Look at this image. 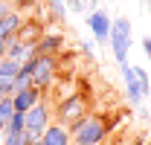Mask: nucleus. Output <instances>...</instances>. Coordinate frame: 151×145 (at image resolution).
I'll use <instances>...</instances> for the list:
<instances>
[{
	"mask_svg": "<svg viewBox=\"0 0 151 145\" xmlns=\"http://www.w3.org/2000/svg\"><path fill=\"white\" fill-rule=\"evenodd\" d=\"M142 50H145V55H148V61H151V35L142 38Z\"/></svg>",
	"mask_w": 151,
	"mask_h": 145,
	"instance_id": "nucleus-23",
	"label": "nucleus"
},
{
	"mask_svg": "<svg viewBox=\"0 0 151 145\" xmlns=\"http://www.w3.org/2000/svg\"><path fill=\"white\" fill-rule=\"evenodd\" d=\"M0 145H3V142H0Z\"/></svg>",
	"mask_w": 151,
	"mask_h": 145,
	"instance_id": "nucleus-29",
	"label": "nucleus"
},
{
	"mask_svg": "<svg viewBox=\"0 0 151 145\" xmlns=\"http://www.w3.org/2000/svg\"><path fill=\"white\" fill-rule=\"evenodd\" d=\"M44 6H47V18L50 20H64V15H67L64 0H44Z\"/></svg>",
	"mask_w": 151,
	"mask_h": 145,
	"instance_id": "nucleus-14",
	"label": "nucleus"
},
{
	"mask_svg": "<svg viewBox=\"0 0 151 145\" xmlns=\"http://www.w3.org/2000/svg\"><path fill=\"white\" fill-rule=\"evenodd\" d=\"M32 55H35V47H32V44H23L20 38H12V41H6V58H12V61L23 64V61H29Z\"/></svg>",
	"mask_w": 151,
	"mask_h": 145,
	"instance_id": "nucleus-11",
	"label": "nucleus"
},
{
	"mask_svg": "<svg viewBox=\"0 0 151 145\" xmlns=\"http://www.w3.org/2000/svg\"><path fill=\"white\" fill-rule=\"evenodd\" d=\"M12 116H15V105H12V99H3V102H0V122L6 125Z\"/></svg>",
	"mask_w": 151,
	"mask_h": 145,
	"instance_id": "nucleus-17",
	"label": "nucleus"
},
{
	"mask_svg": "<svg viewBox=\"0 0 151 145\" xmlns=\"http://www.w3.org/2000/svg\"><path fill=\"white\" fill-rule=\"evenodd\" d=\"M81 52L87 55V58H96V47H90V44L84 41V44H81Z\"/></svg>",
	"mask_w": 151,
	"mask_h": 145,
	"instance_id": "nucleus-22",
	"label": "nucleus"
},
{
	"mask_svg": "<svg viewBox=\"0 0 151 145\" xmlns=\"http://www.w3.org/2000/svg\"><path fill=\"white\" fill-rule=\"evenodd\" d=\"M41 35H44V26H41V20H26V18H23V26H20V32H18L20 41L35 47L38 41H41Z\"/></svg>",
	"mask_w": 151,
	"mask_h": 145,
	"instance_id": "nucleus-13",
	"label": "nucleus"
},
{
	"mask_svg": "<svg viewBox=\"0 0 151 145\" xmlns=\"http://www.w3.org/2000/svg\"><path fill=\"white\" fill-rule=\"evenodd\" d=\"M18 70H20L18 61H12V58H3V61H0V78H15Z\"/></svg>",
	"mask_w": 151,
	"mask_h": 145,
	"instance_id": "nucleus-16",
	"label": "nucleus"
},
{
	"mask_svg": "<svg viewBox=\"0 0 151 145\" xmlns=\"http://www.w3.org/2000/svg\"><path fill=\"white\" fill-rule=\"evenodd\" d=\"M41 99H44V90H38V87H26V90H18L15 96H12V105H15L18 113H26L29 108H35Z\"/></svg>",
	"mask_w": 151,
	"mask_h": 145,
	"instance_id": "nucleus-9",
	"label": "nucleus"
},
{
	"mask_svg": "<svg viewBox=\"0 0 151 145\" xmlns=\"http://www.w3.org/2000/svg\"><path fill=\"white\" fill-rule=\"evenodd\" d=\"M0 3H3V0H0Z\"/></svg>",
	"mask_w": 151,
	"mask_h": 145,
	"instance_id": "nucleus-28",
	"label": "nucleus"
},
{
	"mask_svg": "<svg viewBox=\"0 0 151 145\" xmlns=\"http://www.w3.org/2000/svg\"><path fill=\"white\" fill-rule=\"evenodd\" d=\"M32 3H38V0H32Z\"/></svg>",
	"mask_w": 151,
	"mask_h": 145,
	"instance_id": "nucleus-27",
	"label": "nucleus"
},
{
	"mask_svg": "<svg viewBox=\"0 0 151 145\" xmlns=\"http://www.w3.org/2000/svg\"><path fill=\"white\" fill-rule=\"evenodd\" d=\"M15 131H23V113H18V110H15V116L6 122V131H3V134H15Z\"/></svg>",
	"mask_w": 151,
	"mask_h": 145,
	"instance_id": "nucleus-18",
	"label": "nucleus"
},
{
	"mask_svg": "<svg viewBox=\"0 0 151 145\" xmlns=\"http://www.w3.org/2000/svg\"><path fill=\"white\" fill-rule=\"evenodd\" d=\"M55 70H58L55 55H32V87L50 90L55 81Z\"/></svg>",
	"mask_w": 151,
	"mask_h": 145,
	"instance_id": "nucleus-5",
	"label": "nucleus"
},
{
	"mask_svg": "<svg viewBox=\"0 0 151 145\" xmlns=\"http://www.w3.org/2000/svg\"><path fill=\"white\" fill-rule=\"evenodd\" d=\"M38 142L41 145H73V139H70V131L61 125V122H52V125L44 131V136Z\"/></svg>",
	"mask_w": 151,
	"mask_h": 145,
	"instance_id": "nucleus-10",
	"label": "nucleus"
},
{
	"mask_svg": "<svg viewBox=\"0 0 151 145\" xmlns=\"http://www.w3.org/2000/svg\"><path fill=\"white\" fill-rule=\"evenodd\" d=\"M64 6H67L70 12H84V9H87L84 0H64Z\"/></svg>",
	"mask_w": 151,
	"mask_h": 145,
	"instance_id": "nucleus-19",
	"label": "nucleus"
},
{
	"mask_svg": "<svg viewBox=\"0 0 151 145\" xmlns=\"http://www.w3.org/2000/svg\"><path fill=\"white\" fill-rule=\"evenodd\" d=\"M20 26H23V15H20V12H9L6 18L0 20V41H12V38H18Z\"/></svg>",
	"mask_w": 151,
	"mask_h": 145,
	"instance_id": "nucleus-12",
	"label": "nucleus"
},
{
	"mask_svg": "<svg viewBox=\"0 0 151 145\" xmlns=\"http://www.w3.org/2000/svg\"><path fill=\"white\" fill-rule=\"evenodd\" d=\"M84 102H81V99H78V96H67V99H61V102H58V119H61V125L67 128L70 125V122H76V119H81V116H87V113H84Z\"/></svg>",
	"mask_w": 151,
	"mask_h": 145,
	"instance_id": "nucleus-7",
	"label": "nucleus"
},
{
	"mask_svg": "<svg viewBox=\"0 0 151 145\" xmlns=\"http://www.w3.org/2000/svg\"><path fill=\"white\" fill-rule=\"evenodd\" d=\"M9 3H12V9H15V12H23V9H29V6H32V0H9Z\"/></svg>",
	"mask_w": 151,
	"mask_h": 145,
	"instance_id": "nucleus-20",
	"label": "nucleus"
},
{
	"mask_svg": "<svg viewBox=\"0 0 151 145\" xmlns=\"http://www.w3.org/2000/svg\"><path fill=\"white\" fill-rule=\"evenodd\" d=\"M0 58H6V41H0Z\"/></svg>",
	"mask_w": 151,
	"mask_h": 145,
	"instance_id": "nucleus-24",
	"label": "nucleus"
},
{
	"mask_svg": "<svg viewBox=\"0 0 151 145\" xmlns=\"http://www.w3.org/2000/svg\"><path fill=\"white\" fill-rule=\"evenodd\" d=\"M64 50V35L61 32H44L35 44V55H58Z\"/></svg>",
	"mask_w": 151,
	"mask_h": 145,
	"instance_id": "nucleus-8",
	"label": "nucleus"
},
{
	"mask_svg": "<svg viewBox=\"0 0 151 145\" xmlns=\"http://www.w3.org/2000/svg\"><path fill=\"white\" fill-rule=\"evenodd\" d=\"M108 44H111V52H113V61L122 67V64H128V52H131V44H134V23L128 18H116L111 26V38H108Z\"/></svg>",
	"mask_w": 151,
	"mask_h": 145,
	"instance_id": "nucleus-2",
	"label": "nucleus"
},
{
	"mask_svg": "<svg viewBox=\"0 0 151 145\" xmlns=\"http://www.w3.org/2000/svg\"><path fill=\"white\" fill-rule=\"evenodd\" d=\"M111 26H113V18L105 12V9H93V12H87V29L93 32V41H96V44H108V38H111Z\"/></svg>",
	"mask_w": 151,
	"mask_h": 145,
	"instance_id": "nucleus-6",
	"label": "nucleus"
},
{
	"mask_svg": "<svg viewBox=\"0 0 151 145\" xmlns=\"http://www.w3.org/2000/svg\"><path fill=\"white\" fill-rule=\"evenodd\" d=\"M119 70H122V84H125V93H128V102L142 105L148 99V90H151L148 72L142 67H134V64H122Z\"/></svg>",
	"mask_w": 151,
	"mask_h": 145,
	"instance_id": "nucleus-3",
	"label": "nucleus"
},
{
	"mask_svg": "<svg viewBox=\"0 0 151 145\" xmlns=\"http://www.w3.org/2000/svg\"><path fill=\"white\" fill-rule=\"evenodd\" d=\"M52 125V108L50 105H44V102H38L35 108H29L23 113V131L32 136V139H41L44 136V131Z\"/></svg>",
	"mask_w": 151,
	"mask_h": 145,
	"instance_id": "nucleus-4",
	"label": "nucleus"
},
{
	"mask_svg": "<svg viewBox=\"0 0 151 145\" xmlns=\"http://www.w3.org/2000/svg\"><path fill=\"white\" fill-rule=\"evenodd\" d=\"M9 12H15V9H12V3H9V0H3V3H0V20L6 18Z\"/></svg>",
	"mask_w": 151,
	"mask_h": 145,
	"instance_id": "nucleus-21",
	"label": "nucleus"
},
{
	"mask_svg": "<svg viewBox=\"0 0 151 145\" xmlns=\"http://www.w3.org/2000/svg\"><path fill=\"white\" fill-rule=\"evenodd\" d=\"M3 99H6V96H3V93H0V102H3Z\"/></svg>",
	"mask_w": 151,
	"mask_h": 145,
	"instance_id": "nucleus-26",
	"label": "nucleus"
},
{
	"mask_svg": "<svg viewBox=\"0 0 151 145\" xmlns=\"http://www.w3.org/2000/svg\"><path fill=\"white\" fill-rule=\"evenodd\" d=\"M73 145H105L108 139V125L102 116H81L67 125Z\"/></svg>",
	"mask_w": 151,
	"mask_h": 145,
	"instance_id": "nucleus-1",
	"label": "nucleus"
},
{
	"mask_svg": "<svg viewBox=\"0 0 151 145\" xmlns=\"http://www.w3.org/2000/svg\"><path fill=\"white\" fill-rule=\"evenodd\" d=\"M3 131H6V125H3V122H0V139H3Z\"/></svg>",
	"mask_w": 151,
	"mask_h": 145,
	"instance_id": "nucleus-25",
	"label": "nucleus"
},
{
	"mask_svg": "<svg viewBox=\"0 0 151 145\" xmlns=\"http://www.w3.org/2000/svg\"><path fill=\"white\" fill-rule=\"evenodd\" d=\"M38 139H32L26 131H15V134H3V145H35Z\"/></svg>",
	"mask_w": 151,
	"mask_h": 145,
	"instance_id": "nucleus-15",
	"label": "nucleus"
}]
</instances>
